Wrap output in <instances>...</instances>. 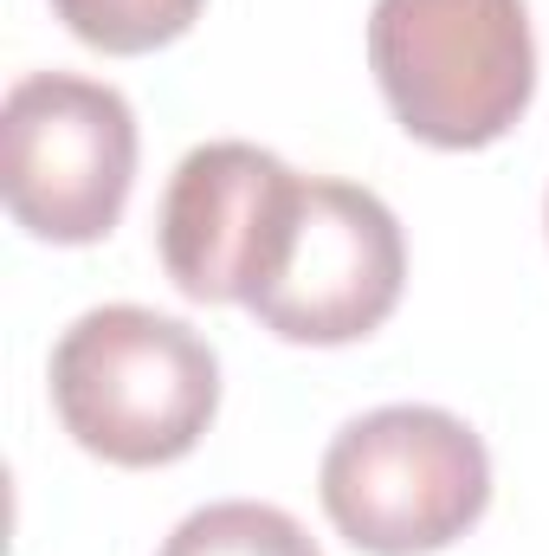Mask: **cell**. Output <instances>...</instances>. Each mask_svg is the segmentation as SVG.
<instances>
[{"label": "cell", "mask_w": 549, "mask_h": 556, "mask_svg": "<svg viewBox=\"0 0 549 556\" xmlns=\"http://www.w3.org/2000/svg\"><path fill=\"white\" fill-rule=\"evenodd\" d=\"M408 285V240L382 194L297 175L246 278V311L284 343H356L388 324Z\"/></svg>", "instance_id": "obj_3"}, {"label": "cell", "mask_w": 549, "mask_h": 556, "mask_svg": "<svg viewBox=\"0 0 549 556\" xmlns=\"http://www.w3.org/2000/svg\"><path fill=\"white\" fill-rule=\"evenodd\" d=\"M330 525L369 556H426L459 544L491 505V453L446 408H375L349 420L317 472Z\"/></svg>", "instance_id": "obj_4"}, {"label": "cell", "mask_w": 549, "mask_h": 556, "mask_svg": "<svg viewBox=\"0 0 549 556\" xmlns=\"http://www.w3.org/2000/svg\"><path fill=\"white\" fill-rule=\"evenodd\" d=\"M291 181L297 175L259 142H201L181 155L155 220L162 273L175 291L194 304H240Z\"/></svg>", "instance_id": "obj_6"}, {"label": "cell", "mask_w": 549, "mask_h": 556, "mask_svg": "<svg viewBox=\"0 0 549 556\" xmlns=\"http://www.w3.org/2000/svg\"><path fill=\"white\" fill-rule=\"evenodd\" d=\"M369 65L408 137L485 149L531 111L537 39L524 0H375Z\"/></svg>", "instance_id": "obj_2"}, {"label": "cell", "mask_w": 549, "mask_h": 556, "mask_svg": "<svg viewBox=\"0 0 549 556\" xmlns=\"http://www.w3.org/2000/svg\"><path fill=\"white\" fill-rule=\"evenodd\" d=\"M137 181V117L124 91L78 72H33L0 104V194L46 247H98Z\"/></svg>", "instance_id": "obj_5"}, {"label": "cell", "mask_w": 549, "mask_h": 556, "mask_svg": "<svg viewBox=\"0 0 549 556\" xmlns=\"http://www.w3.org/2000/svg\"><path fill=\"white\" fill-rule=\"evenodd\" d=\"M162 556H323V551L310 544V531L291 511L227 498V505H207V511L181 518L175 538L162 544Z\"/></svg>", "instance_id": "obj_7"}, {"label": "cell", "mask_w": 549, "mask_h": 556, "mask_svg": "<svg viewBox=\"0 0 549 556\" xmlns=\"http://www.w3.org/2000/svg\"><path fill=\"white\" fill-rule=\"evenodd\" d=\"M207 0H52V13L98 52H117V59H137L155 52L168 39H181L194 20H201Z\"/></svg>", "instance_id": "obj_8"}, {"label": "cell", "mask_w": 549, "mask_h": 556, "mask_svg": "<svg viewBox=\"0 0 549 556\" xmlns=\"http://www.w3.org/2000/svg\"><path fill=\"white\" fill-rule=\"evenodd\" d=\"M52 408L111 466H168L201 446L220 408V363L181 317L104 304L52 350Z\"/></svg>", "instance_id": "obj_1"}]
</instances>
